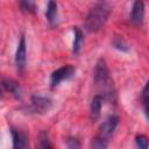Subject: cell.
Segmentation results:
<instances>
[{
	"label": "cell",
	"mask_w": 149,
	"mask_h": 149,
	"mask_svg": "<svg viewBox=\"0 0 149 149\" xmlns=\"http://www.w3.org/2000/svg\"><path fill=\"white\" fill-rule=\"evenodd\" d=\"M45 16H47V19H48L50 24H55L56 23V20H57V3L55 1H49L48 2Z\"/></svg>",
	"instance_id": "obj_12"
},
{
	"label": "cell",
	"mask_w": 149,
	"mask_h": 149,
	"mask_svg": "<svg viewBox=\"0 0 149 149\" xmlns=\"http://www.w3.org/2000/svg\"><path fill=\"white\" fill-rule=\"evenodd\" d=\"M73 33H74V38H73V44H72V52L78 54L84 42V35H83V31L78 27H73Z\"/></svg>",
	"instance_id": "obj_11"
},
{
	"label": "cell",
	"mask_w": 149,
	"mask_h": 149,
	"mask_svg": "<svg viewBox=\"0 0 149 149\" xmlns=\"http://www.w3.org/2000/svg\"><path fill=\"white\" fill-rule=\"evenodd\" d=\"M19 6H20V8H21L22 12L28 13V14H35L36 10H37V6L33 1H27V0L20 1L19 2Z\"/></svg>",
	"instance_id": "obj_14"
},
{
	"label": "cell",
	"mask_w": 149,
	"mask_h": 149,
	"mask_svg": "<svg viewBox=\"0 0 149 149\" xmlns=\"http://www.w3.org/2000/svg\"><path fill=\"white\" fill-rule=\"evenodd\" d=\"M26 59H27V44H26L24 35L22 34L20 37L19 44H17V48H16V52H15V64L20 71L23 70L26 65Z\"/></svg>",
	"instance_id": "obj_6"
},
{
	"label": "cell",
	"mask_w": 149,
	"mask_h": 149,
	"mask_svg": "<svg viewBox=\"0 0 149 149\" xmlns=\"http://www.w3.org/2000/svg\"><path fill=\"white\" fill-rule=\"evenodd\" d=\"M104 97L101 94H95L91 101V106H90V113H91V119L93 121L98 120V118L100 116V112H101V107H102V101H104Z\"/></svg>",
	"instance_id": "obj_10"
},
{
	"label": "cell",
	"mask_w": 149,
	"mask_h": 149,
	"mask_svg": "<svg viewBox=\"0 0 149 149\" xmlns=\"http://www.w3.org/2000/svg\"><path fill=\"white\" fill-rule=\"evenodd\" d=\"M90 149H107V142L99 136L93 137L90 143Z\"/></svg>",
	"instance_id": "obj_16"
},
{
	"label": "cell",
	"mask_w": 149,
	"mask_h": 149,
	"mask_svg": "<svg viewBox=\"0 0 149 149\" xmlns=\"http://www.w3.org/2000/svg\"><path fill=\"white\" fill-rule=\"evenodd\" d=\"M52 107V101L50 98L44 97V95H33L30 98V106H29V111L31 113H36V114H44L47 112H49V109Z\"/></svg>",
	"instance_id": "obj_4"
},
{
	"label": "cell",
	"mask_w": 149,
	"mask_h": 149,
	"mask_svg": "<svg viewBox=\"0 0 149 149\" xmlns=\"http://www.w3.org/2000/svg\"><path fill=\"white\" fill-rule=\"evenodd\" d=\"M40 148L41 149H54V146L45 132L40 133Z\"/></svg>",
	"instance_id": "obj_15"
},
{
	"label": "cell",
	"mask_w": 149,
	"mask_h": 149,
	"mask_svg": "<svg viewBox=\"0 0 149 149\" xmlns=\"http://www.w3.org/2000/svg\"><path fill=\"white\" fill-rule=\"evenodd\" d=\"M112 12V7L108 2L106 1H100L97 2L88 12L84 26L85 29L90 33H94L100 30L104 24L106 23V21L108 20V16Z\"/></svg>",
	"instance_id": "obj_1"
},
{
	"label": "cell",
	"mask_w": 149,
	"mask_h": 149,
	"mask_svg": "<svg viewBox=\"0 0 149 149\" xmlns=\"http://www.w3.org/2000/svg\"><path fill=\"white\" fill-rule=\"evenodd\" d=\"M135 142H136L137 149H148L149 148V139L143 134L137 135L135 137Z\"/></svg>",
	"instance_id": "obj_17"
},
{
	"label": "cell",
	"mask_w": 149,
	"mask_h": 149,
	"mask_svg": "<svg viewBox=\"0 0 149 149\" xmlns=\"http://www.w3.org/2000/svg\"><path fill=\"white\" fill-rule=\"evenodd\" d=\"M74 73H76V68L72 66V65H70V64L58 68L50 76V85H51V87L58 86L62 81L68 80L71 77H73Z\"/></svg>",
	"instance_id": "obj_3"
},
{
	"label": "cell",
	"mask_w": 149,
	"mask_h": 149,
	"mask_svg": "<svg viewBox=\"0 0 149 149\" xmlns=\"http://www.w3.org/2000/svg\"><path fill=\"white\" fill-rule=\"evenodd\" d=\"M120 122V118L118 115H109L101 125L99 128V137L108 142V140L112 137L114 130L116 129L118 125Z\"/></svg>",
	"instance_id": "obj_5"
},
{
	"label": "cell",
	"mask_w": 149,
	"mask_h": 149,
	"mask_svg": "<svg viewBox=\"0 0 149 149\" xmlns=\"http://www.w3.org/2000/svg\"><path fill=\"white\" fill-rule=\"evenodd\" d=\"M1 85H2L3 91L10 93L15 99H21V97H22V90H21L20 84L16 80L10 79V78H2Z\"/></svg>",
	"instance_id": "obj_8"
},
{
	"label": "cell",
	"mask_w": 149,
	"mask_h": 149,
	"mask_svg": "<svg viewBox=\"0 0 149 149\" xmlns=\"http://www.w3.org/2000/svg\"><path fill=\"white\" fill-rule=\"evenodd\" d=\"M94 83L97 86L101 87L104 93L101 94L105 97H112L113 95V81L109 76V71L107 68V64L104 58H99L95 68H94Z\"/></svg>",
	"instance_id": "obj_2"
},
{
	"label": "cell",
	"mask_w": 149,
	"mask_h": 149,
	"mask_svg": "<svg viewBox=\"0 0 149 149\" xmlns=\"http://www.w3.org/2000/svg\"><path fill=\"white\" fill-rule=\"evenodd\" d=\"M146 99H149V79L147 80V83L142 90V100H146Z\"/></svg>",
	"instance_id": "obj_19"
},
{
	"label": "cell",
	"mask_w": 149,
	"mask_h": 149,
	"mask_svg": "<svg viewBox=\"0 0 149 149\" xmlns=\"http://www.w3.org/2000/svg\"><path fill=\"white\" fill-rule=\"evenodd\" d=\"M10 134L13 141V149H28V137L23 130L12 127Z\"/></svg>",
	"instance_id": "obj_7"
},
{
	"label": "cell",
	"mask_w": 149,
	"mask_h": 149,
	"mask_svg": "<svg viewBox=\"0 0 149 149\" xmlns=\"http://www.w3.org/2000/svg\"><path fill=\"white\" fill-rule=\"evenodd\" d=\"M112 45H113L115 49L120 50V51H125V52H126V51L129 50V47H128L127 42L123 40L122 36H114L113 40H112Z\"/></svg>",
	"instance_id": "obj_13"
},
{
	"label": "cell",
	"mask_w": 149,
	"mask_h": 149,
	"mask_svg": "<svg viewBox=\"0 0 149 149\" xmlns=\"http://www.w3.org/2000/svg\"><path fill=\"white\" fill-rule=\"evenodd\" d=\"M65 143H66V149H80V143L74 137H68Z\"/></svg>",
	"instance_id": "obj_18"
},
{
	"label": "cell",
	"mask_w": 149,
	"mask_h": 149,
	"mask_svg": "<svg viewBox=\"0 0 149 149\" xmlns=\"http://www.w3.org/2000/svg\"><path fill=\"white\" fill-rule=\"evenodd\" d=\"M143 17H144V3L143 1H135L132 7V13H130V21L136 24L141 26L143 23Z\"/></svg>",
	"instance_id": "obj_9"
}]
</instances>
